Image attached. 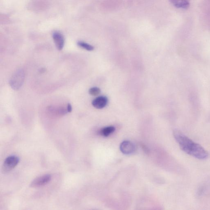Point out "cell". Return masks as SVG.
I'll return each mask as SVG.
<instances>
[{"label": "cell", "mask_w": 210, "mask_h": 210, "mask_svg": "<svg viewBox=\"0 0 210 210\" xmlns=\"http://www.w3.org/2000/svg\"><path fill=\"white\" fill-rule=\"evenodd\" d=\"M115 129L114 127L111 126V127H106L102 129L100 131V133L101 135L105 137H107L113 133L115 131Z\"/></svg>", "instance_id": "cell-9"}, {"label": "cell", "mask_w": 210, "mask_h": 210, "mask_svg": "<svg viewBox=\"0 0 210 210\" xmlns=\"http://www.w3.org/2000/svg\"><path fill=\"white\" fill-rule=\"evenodd\" d=\"M24 73L22 70H19L16 71L9 81L12 88L15 90L20 88L24 83Z\"/></svg>", "instance_id": "cell-2"}, {"label": "cell", "mask_w": 210, "mask_h": 210, "mask_svg": "<svg viewBox=\"0 0 210 210\" xmlns=\"http://www.w3.org/2000/svg\"><path fill=\"white\" fill-rule=\"evenodd\" d=\"M170 1L176 8L186 9L189 6L188 0H170Z\"/></svg>", "instance_id": "cell-8"}, {"label": "cell", "mask_w": 210, "mask_h": 210, "mask_svg": "<svg viewBox=\"0 0 210 210\" xmlns=\"http://www.w3.org/2000/svg\"><path fill=\"white\" fill-rule=\"evenodd\" d=\"M51 176L50 175H42L35 178L30 184L32 188H38L43 186L49 183L51 180Z\"/></svg>", "instance_id": "cell-4"}, {"label": "cell", "mask_w": 210, "mask_h": 210, "mask_svg": "<svg viewBox=\"0 0 210 210\" xmlns=\"http://www.w3.org/2000/svg\"><path fill=\"white\" fill-rule=\"evenodd\" d=\"M67 111L68 113H70L72 111V106L70 104H68L67 106Z\"/></svg>", "instance_id": "cell-12"}, {"label": "cell", "mask_w": 210, "mask_h": 210, "mask_svg": "<svg viewBox=\"0 0 210 210\" xmlns=\"http://www.w3.org/2000/svg\"><path fill=\"white\" fill-rule=\"evenodd\" d=\"M108 102V99L107 97L103 96H99L93 101L92 104L96 109H101L106 106Z\"/></svg>", "instance_id": "cell-7"}, {"label": "cell", "mask_w": 210, "mask_h": 210, "mask_svg": "<svg viewBox=\"0 0 210 210\" xmlns=\"http://www.w3.org/2000/svg\"><path fill=\"white\" fill-rule=\"evenodd\" d=\"M100 89L97 87H94V88H90L89 90V94L93 96H97L100 93Z\"/></svg>", "instance_id": "cell-11"}, {"label": "cell", "mask_w": 210, "mask_h": 210, "mask_svg": "<svg viewBox=\"0 0 210 210\" xmlns=\"http://www.w3.org/2000/svg\"><path fill=\"white\" fill-rule=\"evenodd\" d=\"M52 38L57 49L59 51L62 50L65 45V39L64 36L58 31H55L52 33Z\"/></svg>", "instance_id": "cell-5"}, {"label": "cell", "mask_w": 210, "mask_h": 210, "mask_svg": "<svg viewBox=\"0 0 210 210\" xmlns=\"http://www.w3.org/2000/svg\"><path fill=\"white\" fill-rule=\"evenodd\" d=\"M77 45L79 47L86 49L88 51H92L94 49V47L92 45H89L87 43L82 41H79L77 42Z\"/></svg>", "instance_id": "cell-10"}, {"label": "cell", "mask_w": 210, "mask_h": 210, "mask_svg": "<svg viewBox=\"0 0 210 210\" xmlns=\"http://www.w3.org/2000/svg\"><path fill=\"white\" fill-rule=\"evenodd\" d=\"M19 162V159L17 156H12L7 157L3 165V171L6 173L11 171L17 165Z\"/></svg>", "instance_id": "cell-3"}, {"label": "cell", "mask_w": 210, "mask_h": 210, "mask_svg": "<svg viewBox=\"0 0 210 210\" xmlns=\"http://www.w3.org/2000/svg\"><path fill=\"white\" fill-rule=\"evenodd\" d=\"M135 147L129 141H124L120 145V150L123 154L129 155L135 152Z\"/></svg>", "instance_id": "cell-6"}, {"label": "cell", "mask_w": 210, "mask_h": 210, "mask_svg": "<svg viewBox=\"0 0 210 210\" xmlns=\"http://www.w3.org/2000/svg\"><path fill=\"white\" fill-rule=\"evenodd\" d=\"M174 136L181 149L187 154L200 160L207 158L208 153L206 150L180 131H174Z\"/></svg>", "instance_id": "cell-1"}]
</instances>
